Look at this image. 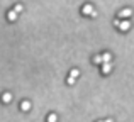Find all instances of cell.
<instances>
[{
  "label": "cell",
  "mask_w": 134,
  "mask_h": 122,
  "mask_svg": "<svg viewBox=\"0 0 134 122\" xmlns=\"http://www.w3.org/2000/svg\"><path fill=\"white\" fill-rule=\"evenodd\" d=\"M110 71H112V65L110 63H102V73H104V75H109Z\"/></svg>",
  "instance_id": "obj_1"
},
{
  "label": "cell",
  "mask_w": 134,
  "mask_h": 122,
  "mask_svg": "<svg viewBox=\"0 0 134 122\" xmlns=\"http://www.w3.org/2000/svg\"><path fill=\"white\" fill-rule=\"evenodd\" d=\"M131 14H132L131 9H124V10H121V12H119V17H122V19H129V17H131Z\"/></svg>",
  "instance_id": "obj_2"
},
{
  "label": "cell",
  "mask_w": 134,
  "mask_h": 122,
  "mask_svg": "<svg viewBox=\"0 0 134 122\" xmlns=\"http://www.w3.org/2000/svg\"><path fill=\"white\" fill-rule=\"evenodd\" d=\"M93 10H95V9H93V7H92V5H90V3H87V5H85V7H83V9H82V12H83V14H85V15H90V14H92V12H93Z\"/></svg>",
  "instance_id": "obj_3"
},
{
  "label": "cell",
  "mask_w": 134,
  "mask_h": 122,
  "mask_svg": "<svg viewBox=\"0 0 134 122\" xmlns=\"http://www.w3.org/2000/svg\"><path fill=\"white\" fill-rule=\"evenodd\" d=\"M100 58H102V63H110L112 54L110 53H104V54H100Z\"/></svg>",
  "instance_id": "obj_4"
},
{
  "label": "cell",
  "mask_w": 134,
  "mask_h": 122,
  "mask_svg": "<svg viewBox=\"0 0 134 122\" xmlns=\"http://www.w3.org/2000/svg\"><path fill=\"white\" fill-rule=\"evenodd\" d=\"M7 19H9L10 22H14V20L17 19V12H15V10H9V14H7Z\"/></svg>",
  "instance_id": "obj_5"
},
{
  "label": "cell",
  "mask_w": 134,
  "mask_h": 122,
  "mask_svg": "<svg viewBox=\"0 0 134 122\" xmlns=\"http://www.w3.org/2000/svg\"><path fill=\"white\" fill-rule=\"evenodd\" d=\"M10 100H12V93L5 92V93H3V95H2V102H3V103H9Z\"/></svg>",
  "instance_id": "obj_6"
},
{
  "label": "cell",
  "mask_w": 134,
  "mask_h": 122,
  "mask_svg": "<svg viewBox=\"0 0 134 122\" xmlns=\"http://www.w3.org/2000/svg\"><path fill=\"white\" fill-rule=\"evenodd\" d=\"M119 27H121V31H129L131 24H129L127 20H124V22H119Z\"/></svg>",
  "instance_id": "obj_7"
},
{
  "label": "cell",
  "mask_w": 134,
  "mask_h": 122,
  "mask_svg": "<svg viewBox=\"0 0 134 122\" xmlns=\"http://www.w3.org/2000/svg\"><path fill=\"white\" fill-rule=\"evenodd\" d=\"M20 109H22V110H29V109H31V102H27V100H24V102L20 103Z\"/></svg>",
  "instance_id": "obj_8"
},
{
  "label": "cell",
  "mask_w": 134,
  "mask_h": 122,
  "mask_svg": "<svg viewBox=\"0 0 134 122\" xmlns=\"http://www.w3.org/2000/svg\"><path fill=\"white\" fill-rule=\"evenodd\" d=\"M93 63H95V65H102V58H100V54H98V56H93Z\"/></svg>",
  "instance_id": "obj_9"
},
{
  "label": "cell",
  "mask_w": 134,
  "mask_h": 122,
  "mask_svg": "<svg viewBox=\"0 0 134 122\" xmlns=\"http://www.w3.org/2000/svg\"><path fill=\"white\" fill-rule=\"evenodd\" d=\"M56 119H58V117H56L54 114H49L48 115V122H56Z\"/></svg>",
  "instance_id": "obj_10"
},
{
  "label": "cell",
  "mask_w": 134,
  "mask_h": 122,
  "mask_svg": "<svg viewBox=\"0 0 134 122\" xmlns=\"http://www.w3.org/2000/svg\"><path fill=\"white\" fill-rule=\"evenodd\" d=\"M14 10H15L17 14H19V12H22V5H20V3H17V5L14 7Z\"/></svg>",
  "instance_id": "obj_11"
},
{
  "label": "cell",
  "mask_w": 134,
  "mask_h": 122,
  "mask_svg": "<svg viewBox=\"0 0 134 122\" xmlns=\"http://www.w3.org/2000/svg\"><path fill=\"white\" fill-rule=\"evenodd\" d=\"M78 75H80V71H78V69H73V71H71V78H76Z\"/></svg>",
  "instance_id": "obj_12"
},
{
  "label": "cell",
  "mask_w": 134,
  "mask_h": 122,
  "mask_svg": "<svg viewBox=\"0 0 134 122\" xmlns=\"http://www.w3.org/2000/svg\"><path fill=\"white\" fill-rule=\"evenodd\" d=\"M68 85H75V78H71V76H70V78H68Z\"/></svg>",
  "instance_id": "obj_13"
},
{
  "label": "cell",
  "mask_w": 134,
  "mask_h": 122,
  "mask_svg": "<svg viewBox=\"0 0 134 122\" xmlns=\"http://www.w3.org/2000/svg\"><path fill=\"white\" fill-rule=\"evenodd\" d=\"M98 122H112L110 119H107V120H98Z\"/></svg>",
  "instance_id": "obj_14"
}]
</instances>
